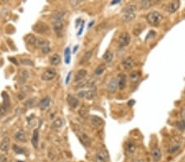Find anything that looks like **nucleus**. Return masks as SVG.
<instances>
[{"instance_id":"1","label":"nucleus","mask_w":185,"mask_h":162,"mask_svg":"<svg viewBox=\"0 0 185 162\" xmlns=\"http://www.w3.org/2000/svg\"><path fill=\"white\" fill-rule=\"evenodd\" d=\"M64 12L62 10L56 11L53 13L52 17L53 30L57 36L61 38L64 35Z\"/></svg>"},{"instance_id":"50","label":"nucleus","mask_w":185,"mask_h":162,"mask_svg":"<svg viewBox=\"0 0 185 162\" xmlns=\"http://www.w3.org/2000/svg\"><path fill=\"white\" fill-rule=\"evenodd\" d=\"M93 24H94V21L90 22V24H89V26H88V28H90V26H91V25H93Z\"/></svg>"},{"instance_id":"41","label":"nucleus","mask_w":185,"mask_h":162,"mask_svg":"<svg viewBox=\"0 0 185 162\" xmlns=\"http://www.w3.org/2000/svg\"><path fill=\"white\" fill-rule=\"evenodd\" d=\"M8 108H6L5 106H3V105L0 106V118L3 117L4 115L7 114V111H8Z\"/></svg>"},{"instance_id":"26","label":"nucleus","mask_w":185,"mask_h":162,"mask_svg":"<svg viewBox=\"0 0 185 162\" xmlns=\"http://www.w3.org/2000/svg\"><path fill=\"white\" fill-rule=\"evenodd\" d=\"M113 58H114V55H113V52H111L110 51H106L104 55H103V60L107 63H110L113 60Z\"/></svg>"},{"instance_id":"49","label":"nucleus","mask_w":185,"mask_h":162,"mask_svg":"<svg viewBox=\"0 0 185 162\" xmlns=\"http://www.w3.org/2000/svg\"><path fill=\"white\" fill-rule=\"evenodd\" d=\"M119 3H120V1H119V0H115V1H114V2H112V3H111V4H112V5H114V4Z\"/></svg>"},{"instance_id":"8","label":"nucleus","mask_w":185,"mask_h":162,"mask_svg":"<svg viewBox=\"0 0 185 162\" xmlns=\"http://www.w3.org/2000/svg\"><path fill=\"white\" fill-rule=\"evenodd\" d=\"M134 66H135V62H134L133 58H132L131 57L124 58L122 61V66L124 70H131L134 67Z\"/></svg>"},{"instance_id":"30","label":"nucleus","mask_w":185,"mask_h":162,"mask_svg":"<svg viewBox=\"0 0 185 162\" xmlns=\"http://www.w3.org/2000/svg\"><path fill=\"white\" fill-rule=\"evenodd\" d=\"M64 59H65V63L66 64L70 63V60H71V50H70V47H68L64 50Z\"/></svg>"},{"instance_id":"51","label":"nucleus","mask_w":185,"mask_h":162,"mask_svg":"<svg viewBox=\"0 0 185 162\" xmlns=\"http://www.w3.org/2000/svg\"><path fill=\"white\" fill-rule=\"evenodd\" d=\"M20 162H21V161H20Z\"/></svg>"},{"instance_id":"9","label":"nucleus","mask_w":185,"mask_h":162,"mask_svg":"<svg viewBox=\"0 0 185 162\" xmlns=\"http://www.w3.org/2000/svg\"><path fill=\"white\" fill-rule=\"evenodd\" d=\"M125 150H126V153L127 155H129V156L133 155L136 152V144H135V142L132 141V140H128L126 142V145H125Z\"/></svg>"},{"instance_id":"20","label":"nucleus","mask_w":185,"mask_h":162,"mask_svg":"<svg viewBox=\"0 0 185 162\" xmlns=\"http://www.w3.org/2000/svg\"><path fill=\"white\" fill-rule=\"evenodd\" d=\"M92 54H93V52L92 51H88L87 52H86L83 57L82 58V59L80 60V65H84L86 62H88L90 60V58L92 57Z\"/></svg>"},{"instance_id":"35","label":"nucleus","mask_w":185,"mask_h":162,"mask_svg":"<svg viewBox=\"0 0 185 162\" xmlns=\"http://www.w3.org/2000/svg\"><path fill=\"white\" fill-rule=\"evenodd\" d=\"M95 95V90H88V91H86V96L85 98H87L88 100H92L94 98Z\"/></svg>"},{"instance_id":"45","label":"nucleus","mask_w":185,"mask_h":162,"mask_svg":"<svg viewBox=\"0 0 185 162\" xmlns=\"http://www.w3.org/2000/svg\"><path fill=\"white\" fill-rule=\"evenodd\" d=\"M85 96H86V91H82V92H79V93L77 94V97L80 98H85Z\"/></svg>"},{"instance_id":"13","label":"nucleus","mask_w":185,"mask_h":162,"mask_svg":"<svg viewBox=\"0 0 185 162\" xmlns=\"http://www.w3.org/2000/svg\"><path fill=\"white\" fill-rule=\"evenodd\" d=\"M67 102H68V103H69V105L70 106V107L73 108V109L77 108V107L78 106V105H79L78 100L74 96L70 95V94L68 95V97H67Z\"/></svg>"},{"instance_id":"6","label":"nucleus","mask_w":185,"mask_h":162,"mask_svg":"<svg viewBox=\"0 0 185 162\" xmlns=\"http://www.w3.org/2000/svg\"><path fill=\"white\" fill-rule=\"evenodd\" d=\"M130 41H131V37L129 35V34L126 32L122 33L119 38V44L121 47L127 46L130 43Z\"/></svg>"},{"instance_id":"28","label":"nucleus","mask_w":185,"mask_h":162,"mask_svg":"<svg viewBox=\"0 0 185 162\" xmlns=\"http://www.w3.org/2000/svg\"><path fill=\"white\" fill-rule=\"evenodd\" d=\"M36 38L32 34H29V35H27L26 38H25V40H26V42L28 43V44H31V45H33V44H36Z\"/></svg>"},{"instance_id":"11","label":"nucleus","mask_w":185,"mask_h":162,"mask_svg":"<svg viewBox=\"0 0 185 162\" xmlns=\"http://www.w3.org/2000/svg\"><path fill=\"white\" fill-rule=\"evenodd\" d=\"M118 89V83H117V79L114 78H112L110 80L109 84L107 85V89L110 94H114L116 92Z\"/></svg>"},{"instance_id":"44","label":"nucleus","mask_w":185,"mask_h":162,"mask_svg":"<svg viewBox=\"0 0 185 162\" xmlns=\"http://www.w3.org/2000/svg\"><path fill=\"white\" fill-rule=\"evenodd\" d=\"M83 29H84V21L82 22V25H81V27H80V31H78V33H77V35H78V36L82 35V33L83 31Z\"/></svg>"},{"instance_id":"21","label":"nucleus","mask_w":185,"mask_h":162,"mask_svg":"<svg viewBox=\"0 0 185 162\" xmlns=\"http://www.w3.org/2000/svg\"><path fill=\"white\" fill-rule=\"evenodd\" d=\"M32 143L35 148L38 147V143H39V131L38 129H35L33 132L32 138Z\"/></svg>"},{"instance_id":"40","label":"nucleus","mask_w":185,"mask_h":162,"mask_svg":"<svg viewBox=\"0 0 185 162\" xmlns=\"http://www.w3.org/2000/svg\"><path fill=\"white\" fill-rule=\"evenodd\" d=\"M21 62L25 65V66H34V62L30 59H21Z\"/></svg>"},{"instance_id":"46","label":"nucleus","mask_w":185,"mask_h":162,"mask_svg":"<svg viewBox=\"0 0 185 162\" xmlns=\"http://www.w3.org/2000/svg\"><path fill=\"white\" fill-rule=\"evenodd\" d=\"M71 71L69 72V75H67V77H66V81H65V83H66V84H68L69 83V80H70V76H71Z\"/></svg>"},{"instance_id":"7","label":"nucleus","mask_w":185,"mask_h":162,"mask_svg":"<svg viewBox=\"0 0 185 162\" xmlns=\"http://www.w3.org/2000/svg\"><path fill=\"white\" fill-rule=\"evenodd\" d=\"M33 30L39 34H45L49 31V28L46 24L44 22H38L33 26Z\"/></svg>"},{"instance_id":"4","label":"nucleus","mask_w":185,"mask_h":162,"mask_svg":"<svg viewBox=\"0 0 185 162\" xmlns=\"http://www.w3.org/2000/svg\"><path fill=\"white\" fill-rule=\"evenodd\" d=\"M95 162H109L110 157L106 150L101 149L96 152L95 156Z\"/></svg>"},{"instance_id":"19","label":"nucleus","mask_w":185,"mask_h":162,"mask_svg":"<svg viewBox=\"0 0 185 162\" xmlns=\"http://www.w3.org/2000/svg\"><path fill=\"white\" fill-rule=\"evenodd\" d=\"M90 123H91L92 125H94L95 127H99V126L102 125L104 124V121L100 117H98L96 115H93L91 117V119H90Z\"/></svg>"},{"instance_id":"52","label":"nucleus","mask_w":185,"mask_h":162,"mask_svg":"<svg viewBox=\"0 0 185 162\" xmlns=\"http://www.w3.org/2000/svg\"><path fill=\"white\" fill-rule=\"evenodd\" d=\"M3 162H4V161H3Z\"/></svg>"},{"instance_id":"24","label":"nucleus","mask_w":185,"mask_h":162,"mask_svg":"<svg viewBox=\"0 0 185 162\" xmlns=\"http://www.w3.org/2000/svg\"><path fill=\"white\" fill-rule=\"evenodd\" d=\"M78 113L82 118H86L89 115V108L86 106H82Z\"/></svg>"},{"instance_id":"34","label":"nucleus","mask_w":185,"mask_h":162,"mask_svg":"<svg viewBox=\"0 0 185 162\" xmlns=\"http://www.w3.org/2000/svg\"><path fill=\"white\" fill-rule=\"evenodd\" d=\"M36 45H37L39 47H42L45 45H49V42L45 39H36Z\"/></svg>"},{"instance_id":"3","label":"nucleus","mask_w":185,"mask_h":162,"mask_svg":"<svg viewBox=\"0 0 185 162\" xmlns=\"http://www.w3.org/2000/svg\"><path fill=\"white\" fill-rule=\"evenodd\" d=\"M146 18H147V21L148 22V24L151 26H159L161 23V21H163L162 15L160 12H156V11L149 12L146 16Z\"/></svg>"},{"instance_id":"2","label":"nucleus","mask_w":185,"mask_h":162,"mask_svg":"<svg viewBox=\"0 0 185 162\" xmlns=\"http://www.w3.org/2000/svg\"><path fill=\"white\" fill-rule=\"evenodd\" d=\"M137 6L135 4H128L122 11V19L125 22H130L136 17Z\"/></svg>"},{"instance_id":"23","label":"nucleus","mask_w":185,"mask_h":162,"mask_svg":"<svg viewBox=\"0 0 185 162\" xmlns=\"http://www.w3.org/2000/svg\"><path fill=\"white\" fill-rule=\"evenodd\" d=\"M2 96H3V106H5L6 108H9L10 107V99H9V96L8 94H7L6 92H3L2 94Z\"/></svg>"},{"instance_id":"42","label":"nucleus","mask_w":185,"mask_h":162,"mask_svg":"<svg viewBox=\"0 0 185 162\" xmlns=\"http://www.w3.org/2000/svg\"><path fill=\"white\" fill-rule=\"evenodd\" d=\"M40 49H41L43 53H45V54H47V53H49V52H50L49 45H45V46H44V47H40Z\"/></svg>"},{"instance_id":"17","label":"nucleus","mask_w":185,"mask_h":162,"mask_svg":"<svg viewBox=\"0 0 185 162\" xmlns=\"http://www.w3.org/2000/svg\"><path fill=\"white\" fill-rule=\"evenodd\" d=\"M140 79H141V72L140 71H132V73H130V75H129V79L133 84L138 83Z\"/></svg>"},{"instance_id":"48","label":"nucleus","mask_w":185,"mask_h":162,"mask_svg":"<svg viewBox=\"0 0 185 162\" xmlns=\"http://www.w3.org/2000/svg\"><path fill=\"white\" fill-rule=\"evenodd\" d=\"M132 162H145L142 159H136V160H134Z\"/></svg>"},{"instance_id":"29","label":"nucleus","mask_w":185,"mask_h":162,"mask_svg":"<svg viewBox=\"0 0 185 162\" xmlns=\"http://www.w3.org/2000/svg\"><path fill=\"white\" fill-rule=\"evenodd\" d=\"M61 62V58L58 56V54H53V56L50 58V63L53 66H57Z\"/></svg>"},{"instance_id":"22","label":"nucleus","mask_w":185,"mask_h":162,"mask_svg":"<svg viewBox=\"0 0 185 162\" xmlns=\"http://www.w3.org/2000/svg\"><path fill=\"white\" fill-rule=\"evenodd\" d=\"M15 139L17 141L21 142H26L27 138H26L25 132L23 130H19L18 132H16V134H15Z\"/></svg>"},{"instance_id":"37","label":"nucleus","mask_w":185,"mask_h":162,"mask_svg":"<svg viewBox=\"0 0 185 162\" xmlns=\"http://www.w3.org/2000/svg\"><path fill=\"white\" fill-rule=\"evenodd\" d=\"M180 148V144H175V145H173V146H171L169 147V150H168V152L169 153H175V152H178Z\"/></svg>"},{"instance_id":"33","label":"nucleus","mask_w":185,"mask_h":162,"mask_svg":"<svg viewBox=\"0 0 185 162\" xmlns=\"http://www.w3.org/2000/svg\"><path fill=\"white\" fill-rule=\"evenodd\" d=\"M153 4V3L151 2V1H141V3H140V7H141V8H143V9H147L149 7H151V6Z\"/></svg>"},{"instance_id":"27","label":"nucleus","mask_w":185,"mask_h":162,"mask_svg":"<svg viewBox=\"0 0 185 162\" xmlns=\"http://www.w3.org/2000/svg\"><path fill=\"white\" fill-rule=\"evenodd\" d=\"M80 140L82 141V142L84 144L85 146H90V138H89V137L87 136L86 134H82L80 135Z\"/></svg>"},{"instance_id":"43","label":"nucleus","mask_w":185,"mask_h":162,"mask_svg":"<svg viewBox=\"0 0 185 162\" xmlns=\"http://www.w3.org/2000/svg\"><path fill=\"white\" fill-rule=\"evenodd\" d=\"M35 102H36V99L34 98H31V99H29L27 101V102H26V106H27V107H32L33 105L35 104Z\"/></svg>"},{"instance_id":"32","label":"nucleus","mask_w":185,"mask_h":162,"mask_svg":"<svg viewBox=\"0 0 185 162\" xmlns=\"http://www.w3.org/2000/svg\"><path fill=\"white\" fill-rule=\"evenodd\" d=\"M62 125H63V120L60 118L55 119L52 123V128H53V129H59L62 127Z\"/></svg>"},{"instance_id":"14","label":"nucleus","mask_w":185,"mask_h":162,"mask_svg":"<svg viewBox=\"0 0 185 162\" xmlns=\"http://www.w3.org/2000/svg\"><path fill=\"white\" fill-rule=\"evenodd\" d=\"M180 5V1H173V2L169 3V4H168L166 9H167L168 12H169V13H174V12H175L176 11L179 9Z\"/></svg>"},{"instance_id":"25","label":"nucleus","mask_w":185,"mask_h":162,"mask_svg":"<svg viewBox=\"0 0 185 162\" xmlns=\"http://www.w3.org/2000/svg\"><path fill=\"white\" fill-rule=\"evenodd\" d=\"M29 78V73L28 71L26 70H22L20 73V79H19V81L21 84H24L27 79Z\"/></svg>"},{"instance_id":"10","label":"nucleus","mask_w":185,"mask_h":162,"mask_svg":"<svg viewBox=\"0 0 185 162\" xmlns=\"http://www.w3.org/2000/svg\"><path fill=\"white\" fill-rule=\"evenodd\" d=\"M118 87L119 89H123L126 87V84H127V77L124 74H120L118 75Z\"/></svg>"},{"instance_id":"31","label":"nucleus","mask_w":185,"mask_h":162,"mask_svg":"<svg viewBox=\"0 0 185 162\" xmlns=\"http://www.w3.org/2000/svg\"><path fill=\"white\" fill-rule=\"evenodd\" d=\"M106 70V65L105 64H101L100 66H98L95 70V75H101L104 73V71Z\"/></svg>"},{"instance_id":"38","label":"nucleus","mask_w":185,"mask_h":162,"mask_svg":"<svg viewBox=\"0 0 185 162\" xmlns=\"http://www.w3.org/2000/svg\"><path fill=\"white\" fill-rule=\"evenodd\" d=\"M12 149H13V151L16 152V153H17V154H23L24 152H25V151H24V149H22L21 147L18 146L17 145H16V144H14V145H13V146H12Z\"/></svg>"},{"instance_id":"16","label":"nucleus","mask_w":185,"mask_h":162,"mask_svg":"<svg viewBox=\"0 0 185 162\" xmlns=\"http://www.w3.org/2000/svg\"><path fill=\"white\" fill-rule=\"evenodd\" d=\"M86 75H87V71L86 70H84V69L79 70L75 75V78H74L75 82H79L81 80L84 79L85 77L86 76Z\"/></svg>"},{"instance_id":"47","label":"nucleus","mask_w":185,"mask_h":162,"mask_svg":"<svg viewBox=\"0 0 185 162\" xmlns=\"http://www.w3.org/2000/svg\"><path fill=\"white\" fill-rule=\"evenodd\" d=\"M9 60H10V62H13L15 65H17V62L16 61V58H9Z\"/></svg>"},{"instance_id":"18","label":"nucleus","mask_w":185,"mask_h":162,"mask_svg":"<svg viewBox=\"0 0 185 162\" xmlns=\"http://www.w3.org/2000/svg\"><path fill=\"white\" fill-rule=\"evenodd\" d=\"M49 105H50V98L46 97V98H44L43 99H41L40 104H39V106L41 110H46L49 106Z\"/></svg>"},{"instance_id":"39","label":"nucleus","mask_w":185,"mask_h":162,"mask_svg":"<svg viewBox=\"0 0 185 162\" xmlns=\"http://www.w3.org/2000/svg\"><path fill=\"white\" fill-rule=\"evenodd\" d=\"M177 128L180 130H185V120H181L177 123Z\"/></svg>"},{"instance_id":"5","label":"nucleus","mask_w":185,"mask_h":162,"mask_svg":"<svg viewBox=\"0 0 185 162\" xmlns=\"http://www.w3.org/2000/svg\"><path fill=\"white\" fill-rule=\"evenodd\" d=\"M56 75H57V71L55 69L49 68L44 71L41 78L45 81H51L56 77Z\"/></svg>"},{"instance_id":"36","label":"nucleus","mask_w":185,"mask_h":162,"mask_svg":"<svg viewBox=\"0 0 185 162\" xmlns=\"http://www.w3.org/2000/svg\"><path fill=\"white\" fill-rule=\"evenodd\" d=\"M87 84H88V80H87V79H82V80L79 81V83L76 85L75 89H82V88H83L85 86H87Z\"/></svg>"},{"instance_id":"12","label":"nucleus","mask_w":185,"mask_h":162,"mask_svg":"<svg viewBox=\"0 0 185 162\" xmlns=\"http://www.w3.org/2000/svg\"><path fill=\"white\" fill-rule=\"evenodd\" d=\"M151 157L153 158V161L155 162H158L161 160V157H162V153H161V151L160 149L158 148V147H155L151 150Z\"/></svg>"},{"instance_id":"15","label":"nucleus","mask_w":185,"mask_h":162,"mask_svg":"<svg viewBox=\"0 0 185 162\" xmlns=\"http://www.w3.org/2000/svg\"><path fill=\"white\" fill-rule=\"evenodd\" d=\"M9 146H10V139L9 138L6 137L0 143V150L2 152H8L9 149Z\"/></svg>"}]
</instances>
